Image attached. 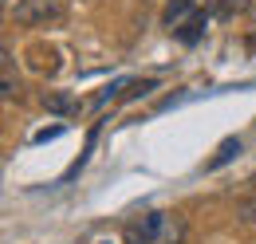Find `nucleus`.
<instances>
[{
  "label": "nucleus",
  "mask_w": 256,
  "mask_h": 244,
  "mask_svg": "<svg viewBox=\"0 0 256 244\" xmlns=\"http://www.w3.org/2000/svg\"><path fill=\"white\" fill-rule=\"evenodd\" d=\"M52 16H60V8L52 0H28V4L16 8V20L20 24H40V20H52Z\"/></svg>",
  "instance_id": "nucleus-2"
},
{
  "label": "nucleus",
  "mask_w": 256,
  "mask_h": 244,
  "mask_svg": "<svg viewBox=\"0 0 256 244\" xmlns=\"http://www.w3.org/2000/svg\"><path fill=\"white\" fill-rule=\"evenodd\" d=\"M60 134H64V126H52V130H40L36 142H48V138H60Z\"/></svg>",
  "instance_id": "nucleus-10"
},
{
  "label": "nucleus",
  "mask_w": 256,
  "mask_h": 244,
  "mask_svg": "<svg viewBox=\"0 0 256 244\" xmlns=\"http://www.w3.org/2000/svg\"><path fill=\"white\" fill-rule=\"evenodd\" d=\"M193 4H197V0H170L166 12H162V24H166L170 32H178V28H182V20H186V12H190Z\"/></svg>",
  "instance_id": "nucleus-4"
},
{
  "label": "nucleus",
  "mask_w": 256,
  "mask_h": 244,
  "mask_svg": "<svg viewBox=\"0 0 256 244\" xmlns=\"http://www.w3.org/2000/svg\"><path fill=\"white\" fill-rule=\"evenodd\" d=\"M248 8V0H213V12L221 16V20H232L236 12H244Z\"/></svg>",
  "instance_id": "nucleus-7"
},
{
  "label": "nucleus",
  "mask_w": 256,
  "mask_h": 244,
  "mask_svg": "<svg viewBox=\"0 0 256 244\" xmlns=\"http://www.w3.org/2000/svg\"><path fill=\"white\" fill-rule=\"evenodd\" d=\"M205 24H209V20H205V12L190 16V20H186V24L178 28V40H182V44H197V40L205 36Z\"/></svg>",
  "instance_id": "nucleus-5"
},
{
  "label": "nucleus",
  "mask_w": 256,
  "mask_h": 244,
  "mask_svg": "<svg viewBox=\"0 0 256 244\" xmlns=\"http://www.w3.org/2000/svg\"><path fill=\"white\" fill-rule=\"evenodd\" d=\"M44 106H48V110H56V114H75V110H79V102H75V98H67V94H48V98H44Z\"/></svg>",
  "instance_id": "nucleus-6"
},
{
  "label": "nucleus",
  "mask_w": 256,
  "mask_h": 244,
  "mask_svg": "<svg viewBox=\"0 0 256 244\" xmlns=\"http://www.w3.org/2000/svg\"><path fill=\"white\" fill-rule=\"evenodd\" d=\"M16 94V79H12V52L4 48V98Z\"/></svg>",
  "instance_id": "nucleus-9"
},
{
  "label": "nucleus",
  "mask_w": 256,
  "mask_h": 244,
  "mask_svg": "<svg viewBox=\"0 0 256 244\" xmlns=\"http://www.w3.org/2000/svg\"><path fill=\"white\" fill-rule=\"evenodd\" d=\"M236 216H240L244 224H256V193H252V197H244V201L236 205Z\"/></svg>",
  "instance_id": "nucleus-8"
},
{
  "label": "nucleus",
  "mask_w": 256,
  "mask_h": 244,
  "mask_svg": "<svg viewBox=\"0 0 256 244\" xmlns=\"http://www.w3.org/2000/svg\"><path fill=\"white\" fill-rule=\"evenodd\" d=\"M186 216L182 213H142L126 224V244H182Z\"/></svg>",
  "instance_id": "nucleus-1"
},
{
  "label": "nucleus",
  "mask_w": 256,
  "mask_h": 244,
  "mask_svg": "<svg viewBox=\"0 0 256 244\" xmlns=\"http://www.w3.org/2000/svg\"><path fill=\"white\" fill-rule=\"evenodd\" d=\"M236 154H240V138H224L221 146H217V154L205 162V170H209V174H213V170H221V166H228Z\"/></svg>",
  "instance_id": "nucleus-3"
}]
</instances>
